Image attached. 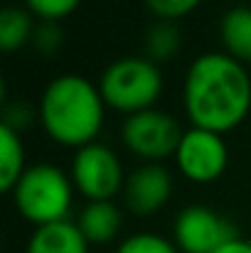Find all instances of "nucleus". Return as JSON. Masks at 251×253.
<instances>
[{
	"mask_svg": "<svg viewBox=\"0 0 251 253\" xmlns=\"http://www.w3.org/2000/svg\"><path fill=\"white\" fill-rule=\"evenodd\" d=\"M182 128L180 123L158 108H148L133 116H126L123 128H121V138L126 143V148L151 163H158L163 158H170L177 153V145L182 140Z\"/></svg>",
	"mask_w": 251,
	"mask_h": 253,
	"instance_id": "nucleus-5",
	"label": "nucleus"
},
{
	"mask_svg": "<svg viewBox=\"0 0 251 253\" xmlns=\"http://www.w3.org/2000/svg\"><path fill=\"white\" fill-rule=\"evenodd\" d=\"M25 5L42 22H57V20L72 15L82 5V0H25Z\"/></svg>",
	"mask_w": 251,
	"mask_h": 253,
	"instance_id": "nucleus-17",
	"label": "nucleus"
},
{
	"mask_svg": "<svg viewBox=\"0 0 251 253\" xmlns=\"http://www.w3.org/2000/svg\"><path fill=\"white\" fill-rule=\"evenodd\" d=\"M217 253H251V241L247 239H234V241H229L227 246H222Z\"/></svg>",
	"mask_w": 251,
	"mask_h": 253,
	"instance_id": "nucleus-20",
	"label": "nucleus"
},
{
	"mask_svg": "<svg viewBox=\"0 0 251 253\" xmlns=\"http://www.w3.org/2000/svg\"><path fill=\"white\" fill-rule=\"evenodd\" d=\"M99 91L108 108L133 116L155 108L163 93V74L148 57H121L103 69Z\"/></svg>",
	"mask_w": 251,
	"mask_h": 253,
	"instance_id": "nucleus-4",
	"label": "nucleus"
},
{
	"mask_svg": "<svg viewBox=\"0 0 251 253\" xmlns=\"http://www.w3.org/2000/svg\"><path fill=\"white\" fill-rule=\"evenodd\" d=\"M10 194L17 211L30 224L45 226V224L69 219L74 182L57 165L40 163L22 172V177L17 179Z\"/></svg>",
	"mask_w": 251,
	"mask_h": 253,
	"instance_id": "nucleus-3",
	"label": "nucleus"
},
{
	"mask_svg": "<svg viewBox=\"0 0 251 253\" xmlns=\"http://www.w3.org/2000/svg\"><path fill=\"white\" fill-rule=\"evenodd\" d=\"M239 239L237 226L214 209L192 204L185 207L172 224V241L180 253H217Z\"/></svg>",
	"mask_w": 251,
	"mask_h": 253,
	"instance_id": "nucleus-7",
	"label": "nucleus"
},
{
	"mask_svg": "<svg viewBox=\"0 0 251 253\" xmlns=\"http://www.w3.org/2000/svg\"><path fill=\"white\" fill-rule=\"evenodd\" d=\"M182 101L192 128L224 135L249 113L251 77L247 67L227 52H204L185 74Z\"/></svg>",
	"mask_w": 251,
	"mask_h": 253,
	"instance_id": "nucleus-1",
	"label": "nucleus"
},
{
	"mask_svg": "<svg viewBox=\"0 0 251 253\" xmlns=\"http://www.w3.org/2000/svg\"><path fill=\"white\" fill-rule=\"evenodd\" d=\"M177 168L182 177L197 184H207L222 177L229 163V150L222 138V133L204 130V128H190L182 133V140L175 153Z\"/></svg>",
	"mask_w": 251,
	"mask_h": 253,
	"instance_id": "nucleus-8",
	"label": "nucleus"
},
{
	"mask_svg": "<svg viewBox=\"0 0 251 253\" xmlns=\"http://www.w3.org/2000/svg\"><path fill=\"white\" fill-rule=\"evenodd\" d=\"M27 253H89V241L84 239L77 221H54L45 226H35Z\"/></svg>",
	"mask_w": 251,
	"mask_h": 253,
	"instance_id": "nucleus-10",
	"label": "nucleus"
},
{
	"mask_svg": "<svg viewBox=\"0 0 251 253\" xmlns=\"http://www.w3.org/2000/svg\"><path fill=\"white\" fill-rule=\"evenodd\" d=\"M72 182L89 202H111L123 189L126 177L111 148L91 143L79 148L72 160Z\"/></svg>",
	"mask_w": 251,
	"mask_h": 253,
	"instance_id": "nucleus-6",
	"label": "nucleus"
},
{
	"mask_svg": "<svg viewBox=\"0 0 251 253\" xmlns=\"http://www.w3.org/2000/svg\"><path fill=\"white\" fill-rule=\"evenodd\" d=\"M224 52L242 64H251V7H232L219 22Z\"/></svg>",
	"mask_w": 251,
	"mask_h": 253,
	"instance_id": "nucleus-12",
	"label": "nucleus"
},
{
	"mask_svg": "<svg viewBox=\"0 0 251 253\" xmlns=\"http://www.w3.org/2000/svg\"><path fill=\"white\" fill-rule=\"evenodd\" d=\"M202 0H146L148 10L158 17V20H180L185 15H190Z\"/></svg>",
	"mask_w": 251,
	"mask_h": 253,
	"instance_id": "nucleus-18",
	"label": "nucleus"
},
{
	"mask_svg": "<svg viewBox=\"0 0 251 253\" xmlns=\"http://www.w3.org/2000/svg\"><path fill=\"white\" fill-rule=\"evenodd\" d=\"M103 96L79 74L52 79L40 98V121L47 135L64 148L91 145L103 126Z\"/></svg>",
	"mask_w": 251,
	"mask_h": 253,
	"instance_id": "nucleus-2",
	"label": "nucleus"
},
{
	"mask_svg": "<svg viewBox=\"0 0 251 253\" xmlns=\"http://www.w3.org/2000/svg\"><path fill=\"white\" fill-rule=\"evenodd\" d=\"M116 253H180V249L175 246V241H170L160 234L141 231V234L123 239Z\"/></svg>",
	"mask_w": 251,
	"mask_h": 253,
	"instance_id": "nucleus-16",
	"label": "nucleus"
},
{
	"mask_svg": "<svg viewBox=\"0 0 251 253\" xmlns=\"http://www.w3.org/2000/svg\"><path fill=\"white\" fill-rule=\"evenodd\" d=\"M77 226L82 229L89 246L91 244L103 246L118 236V231L123 226V214L113 202H89L77 219Z\"/></svg>",
	"mask_w": 251,
	"mask_h": 253,
	"instance_id": "nucleus-11",
	"label": "nucleus"
},
{
	"mask_svg": "<svg viewBox=\"0 0 251 253\" xmlns=\"http://www.w3.org/2000/svg\"><path fill=\"white\" fill-rule=\"evenodd\" d=\"M35 37V25H32V12L22 10L17 5H7L0 12V49L2 52H15L25 47Z\"/></svg>",
	"mask_w": 251,
	"mask_h": 253,
	"instance_id": "nucleus-14",
	"label": "nucleus"
},
{
	"mask_svg": "<svg viewBox=\"0 0 251 253\" xmlns=\"http://www.w3.org/2000/svg\"><path fill=\"white\" fill-rule=\"evenodd\" d=\"M177 49H180V32L175 22L158 20L146 35V57L160 64V62H167L170 57H175Z\"/></svg>",
	"mask_w": 251,
	"mask_h": 253,
	"instance_id": "nucleus-15",
	"label": "nucleus"
},
{
	"mask_svg": "<svg viewBox=\"0 0 251 253\" xmlns=\"http://www.w3.org/2000/svg\"><path fill=\"white\" fill-rule=\"evenodd\" d=\"M25 169V148L20 140V130L0 123V189L12 192Z\"/></svg>",
	"mask_w": 251,
	"mask_h": 253,
	"instance_id": "nucleus-13",
	"label": "nucleus"
},
{
	"mask_svg": "<svg viewBox=\"0 0 251 253\" xmlns=\"http://www.w3.org/2000/svg\"><path fill=\"white\" fill-rule=\"evenodd\" d=\"M172 197V174L158 163H146L133 169L123 184L126 207L138 216L160 211Z\"/></svg>",
	"mask_w": 251,
	"mask_h": 253,
	"instance_id": "nucleus-9",
	"label": "nucleus"
},
{
	"mask_svg": "<svg viewBox=\"0 0 251 253\" xmlns=\"http://www.w3.org/2000/svg\"><path fill=\"white\" fill-rule=\"evenodd\" d=\"M32 42L37 44L40 52H54L62 42V32H59L57 22H42L40 27H35Z\"/></svg>",
	"mask_w": 251,
	"mask_h": 253,
	"instance_id": "nucleus-19",
	"label": "nucleus"
}]
</instances>
